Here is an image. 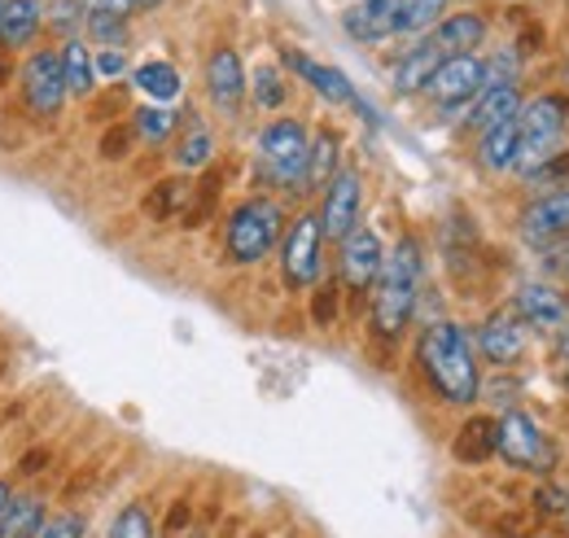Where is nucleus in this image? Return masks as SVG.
Returning <instances> with one entry per match:
<instances>
[{
    "label": "nucleus",
    "instance_id": "f704fd0d",
    "mask_svg": "<svg viewBox=\"0 0 569 538\" xmlns=\"http://www.w3.org/2000/svg\"><path fill=\"white\" fill-rule=\"evenodd\" d=\"M311 320L320 325V329H329L333 320H342V285H316L311 289Z\"/></svg>",
    "mask_w": 569,
    "mask_h": 538
},
{
    "label": "nucleus",
    "instance_id": "bb28decb",
    "mask_svg": "<svg viewBox=\"0 0 569 538\" xmlns=\"http://www.w3.org/2000/svg\"><path fill=\"white\" fill-rule=\"evenodd\" d=\"M451 0H395V31L399 36H426L447 18Z\"/></svg>",
    "mask_w": 569,
    "mask_h": 538
},
{
    "label": "nucleus",
    "instance_id": "c03bdc74",
    "mask_svg": "<svg viewBox=\"0 0 569 538\" xmlns=\"http://www.w3.org/2000/svg\"><path fill=\"white\" fill-rule=\"evenodd\" d=\"M9 499H13V486H9V481H0V512L9 508Z\"/></svg>",
    "mask_w": 569,
    "mask_h": 538
},
{
    "label": "nucleus",
    "instance_id": "37998d69",
    "mask_svg": "<svg viewBox=\"0 0 569 538\" xmlns=\"http://www.w3.org/2000/svg\"><path fill=\"white\" fill-rule=\"evenodd\" d=\"M40 469H44V451H31V456L22 460V469H18V472H40Z\"/></svg>",
    "mask_w": 569,
    "mask_h": 538
},
{
    "label": "nucleus",
    "instance_id": "3c124183",
    "mask_svg": "<svg viewBox=\"0 0 569 538\" xmlns=\"http://www.w3.org/2000/svg\"><path fill=\"white\" fill-rule=\"evenodd\" d=\"M566 74H569V67H566Z\"/></svg>",
    "mask_w": 569,
    "mask_h": 538
},
{
    "label": "nucleus",
    "instance_id": "09e8293b",
    "mask_svg": "<svg viewBox=\"0 0 569 538\" xmlns=\"http://www.w3.org/2000/svg\"><path fill=\"white\" fill-rule=\"evenodd\" d=\"M189 538H202V535H189Z\"/></svg>",
    "mask_w": 569,
    "mask_h": 538
},
{
    "label": "nucleus",
    "instance_id": "412c9836",
    "mask_svg": "<svg viewBox=\"0 0 569 538\" xmlns=\"http://www.w3.org/2000/svg\"><path fill=\"white\" fill-rule=\"evenodd\" d=\"M521 88L517 83H499V88H482L478 92V101H473V114H469V128L482 136L499 128V123H508V119H517L521 114Z\"/></svg>",
    "mask_w": 569,
    "mask_h": 538
},
{
    "label": "nucleus",
    "instance_id": "9d476101",
    "mask_svg": "<svg viewBox=\"0 0 569 538\" xmlns=\"http://www.w3.org/2000/svg\"><path fill=\"white\" fill-rule=\"evenodd\" d=\"M359 210H363V185H359L356 167H338V176L325 185V198H320V228H325V241H342L359 228Z\"/></svg>",
    "mask_w": 569,
    "mask_h": 538
},
{
    "label": "nucleus",
    "instance_id": "4468645a",
    "mask_svg": "<svg viewBox=\"0 0 569 538\" xmlns=\"http://www.w3.org/2000/svg\"><path fill=\"white\" fill-rule=\"evenodd\" d=\"M521 237L530 241V246H557L561 237H569V180L566 185H557V189H548L539 202L526 206V215H521Z\"/></svg>",
    "mask_w": 569,
    "mask_h": 538
},
{
    "label": "nucleus",
    "instance_id": "0eeeda50",
    "mask_svg": "<svg viewBox=\"0 0 569 538\" xmlns=\"http://www.w3.org/2000/svg\"><path fill=\"white\" fill-rule=\"evenodd\" d=\"M499 456L521 472H552L557 469V447L548 442V434L535 425V416L508 407L499 416Z\"/></svg>",
    "mask_w": 569,
    "mask_h": 538
},
{
    "label": "nucleus",
    "instance_id": "b1692460",
    "mask_svg": "<svg viewBox=\"0 0 569 538\" xmlns=\"http://www.w3.org/2000/svg\"><path fill=\"white\" fill-rule=\"evenodd\" d=\"M180 128H184V114L176 106H162V101H149L132 114V132L141 136L144 145H167Z\"/></svg>",
    "mask_w": 569,
    "mask_h": 538
},
{
    "label": "nucleus",
    "instance_id": "c756f323",
    "mask_svg": "<svg viewBox=\"0 0 569 538\" xmlns=\"http://www.w3.org/2000/svg\"><path fill=\"white\" fill-rule=\"evenodd\" d=\"M137 88H141L149 101H162V106H171V101L180 97L184 79H180V70L171 67V62H144V67L137 70Z\"/></svg>",
    "mask_w": 569,
    "mask_h": 538
},
{
    "label": "nucleus",
    "instance_id": "c85d7f7f",
    "mask_svg": "<svg viewBox=\"0 0 569 538\" xmlns=\"http://www.w3.org/2000/svg\"><path fill=\"white\" fill-rule=\"evenodd\" d=\"M211 158H214L211 128H207L202 119H184V136H180V145H176V162H180L184 171H202Z\"/></svg>",
    "mask_w": 569,
    "mask_h": 538
},
{
    "label": "nucleus",
    "instance_id": "8fccbe9b",
    "mask_svg": "<svg viewBox=\"0 0 569 538\" xmlns=\"http://www.w3.org/2000/svg\"><path fill=\"white\" fill-rule=\"evenodd\" d=\"M0 9H4V0H0Z\"/></svg>",
    "mask_w": 569,
    "mask_h": 538
},
{
    "label": "nucleus",
    "instance_id": "ddd939ff",
    "mask_svg": "<svg viewBox=\"0 0 569 538\" xmlns=\"http://www.w3.org/2000/svg\"><path fill=\"white\" fill-rule=\"evenodd\" d=\"M246 92H250V74L241 67V53L219 44L211 58H207V97L219 114L237 119L241 106H246Z\"/></svg>",
    "mask_w": 569,
    "mask_h": 538
},
{
    "label": "nucleus",
    "instance_id": "4c0bfd02",
    "mask_svg": "<svg viewBox=\"0 0 569 538\" xmlns=\"http://www.w3.org/2000/svg\"><path fill=\"white\" fill-rule=\"evenodd\" d=\"M552 180H569V149H561V153H552L526 185H552Z\"/></svg>",
    "mask_w": 569,
    "mask_h": 538
},
{
    "label": "nucleus",
    "instance_id": "e433bc0d",
    "mask_svg": "<svg viewBox=\"0 0 569 538\" xmlns=\"http://www.w3.org/2000/svg\"><path fill=\"white\" fill-rule=\"evenodd\" d=\"M83 530H88V517L83 512H58V517L44 521L40 538H83Z\"/></svg>",
    "mask_w": 569,
    "mask_h": 538
},
{
    "label": "nucleus",
    "instance_id": "cd10ccee",
    "mask_svg": "<svg viewBox=\"0 0 569 538\" xmlns=\"http://www.w3.org/2000/svg\"><path fill=\"white\" fill-rule=\"evenodd\" d=\"M62 70H67L71 97H88V92L97 88V62H92L83 36H71V40H67V49H62Z\"/></svg>",
    "mask_w": 569,
    "mask_h": 538
},
{
    "label": "nucleus",
    "instance_id": "2eb2a0df",
    "mask_svg": "<svg viewBox=\"0 0 569 538\" xmlns=\"http://www.w3.org/2000/svg\"><path fill=\"white\" fill-rule=\"evenodd\" d=\"M526 341H530V325L517 316V311H496L487 325H482V337H478V350L487 363L496 368H512L521 355H526Z\"/></svg>",
    "mask_w": 569,
    "mask_h": 538
},
{
    "label": "nucleus",
    "instance_id": "79ce46f5",
    "mask_svg": "<svg viewBox=\"0 0 569 538\" xmlns=\"http://www.w3.org/2000/svg\"><path fill=\"white\" fill-rule=\"evenodd\" d=\"M184 526H189V504L180 499V504H176V508L167 512V521H162V530H167V535H184Z\"/></svg>",
    "mask_w": 569,
    "mask_h": 538
},
{
    "label": "nucleus",
    "instance_id": "5701e85b",
    "mask_svg": "<svg viewBox=\"0 0 569 538\" xmlns=\"http://www.w3.org/2000/svg\"><path fill=\"white\" fill-rule=\"evenodd\" d=\"M338 167H342V140L333 128H320V132L311 136V162H307V189H320L325 193V185L338 176Z\"/></svg>",
    "mask_w": 569,
    "mask_h": 538
},
{
    "label": "nucleus",
    "instance_id": "9b49d317",
    "mask_svg": "<svg viewBox=\"0 0 569 538\" xmlns=\"http://www.w3.org/2000/svg\"><path fill=\"white\" fill-rule=\"evenodd\" d=\"M512 311L543 333H566L569 329V293L552 280H521L512 293Z\"/></svg>",
    "mask_w": 569,
    "mask_h": 538
},
{
    "label": "nucleus",
    "instance_id": "a19ab883",
    "mask_svg": "<svg viewBox=\"0 0 569 538\" xmlns=\"http://www.w3.org/2000/svg\"><path fill=\"white\" fill-rule=\"evenodd\" d=\"M83 9L88 13H119V18H128L137 9V0H83Z\"/></svg>",
    "mask_w": 569,
    "mask_h": 538
},
{
    "label": "nucleus",
    "instance_id": "a18cd8bd",
    "mask_svg": "<svg viewBox=\"0 0 569 538\" xmlns=\"http://www.w3.org/2000/svg\"><path fill=\"white\" fill-rule=\"evenodd\" d=\"M561 359H566V363H569V329H566V333H561Z\"/></svg>",
    "mask_w": 569,
    "mask_h": 538
},
{
    "label": "nucleus",
    "instance_id": "49530a36",
    "mask_svg": "<svg viewBox=\"0 0 569 538\" xmlns=\"http://www.w3.org/2000/svg\"><path fill=\"white\" fill-rule=\"evenodd\" d=\"M162 0H137V9H158Z\"/></svg>",
    "mask_w": 569,
    "mask_h": 538
},
{
    "label": "nucleus",
    "instance_id": "20e7f679",
    "mask_svg": "<svg viewBox=\"0 0 569 538\" xmlns=\"http://www.w3.org/2000/svg\"><path fill=\"white\" fill-rule=\"evenodd\" d=\"M566 136H569L566 92H543V97L526 101L521 106V119H517V162H512V171L530 180L552 153L566 149Z\"/></svg>",
    "mask_w": 569,
    "mask_h": 538
},
{
    "label": "nucleus",
    "instance_id": "4be33fe9",
    "mask_svg": "<svg viewBox=\"0 0 569 538\" xmlns=\"http://www.w3.org/2000/svg\"><path fill=\"white\" fill-rule=\"evenodd\" d=\"M44 27L40 0H4L0 9V49H27Z\"/></svg>",
    "mask_w": 569,
    "mask_h": 538
},
{
    "label": "nucleus",
    "instance_id": "6e6552de",
    "mask_svg": "<svg viewBox=\"0 0 569 538\" xmlns=\"http://www.w3.org/2000/svg\"><path fill=\"white\" fill-rule=\"evenodd\" d=\"M18 83H22L27 110L40 114V119H58L62 106H67V97H71L67 70H62V53H53V49H36L22 62V70H18Z\"/></svg>",
    "mask_w": 569,
    "mask_h": 538
},
{
    "label": "nucleus",
    "instance_id": "a878e982",
    "mask_svg": "<svg viewBox=\"0 0 569 538\" xmlns=\"http://www.w3.org/2000/svg\"><path fill=\"white\" fill-rule=\"evenodd\" d=\"M517 119H508V123H499L491 132H482V140H478V162L487 171H496V176L512 171V162H517Z\"/></svg>",
    "mask_w": 569,
    "mask_h": 538
},
{
    "label": "nucleus",
    "instance_id": "de8ad7c7",
    "mask_svg": "<svg viewBox=\"0 0 569 538\" xmlns=\"http://www.w3.org/2000/svg\"><path fill=\"white\" fill-rule=\"evenodd\" d=\"M566 390H569V372H566Z\"/></svg>",
    "mask_w": 569,
    "mask_h": 538
},
{
    "label": "nucleus",
    "instance_id": "393cba45",
    "mask_svg": "<svg viewBox=\"0 0 569 538\" xmlns=\"http://www.w3.org/2000/svg\"><path fill=\"white\" fill-rule=\"evenodd\" d=\"M44 504L31 495H13L9 508L0 512V538H40L44 530Z\"/></svg>",
    "mask_w": 569,
    "mask_h": 538
},
{
    "label": "nucleus",
    "instance_id": "f03ea898",
    "mask_svg": "<svg viewBox=\"0 0 569 538\" xmlns=\"http://www.w3.org/2000/svg\"><path fill=\"white\" fill-rule=\"evenodd\" d=\"M417 293H421V246H417V237H403L386 255L381 276L372 285V333L381 341L403 337L412 311H417Z\"/></svg>",
    "mask_w": 569,
    "mask_h": 538
},
{
    "label": "nucleus",
    "instance_id": "58836bf2",
    "mask_svg": "<svg viewBox=\"0 0 569 538\" xmlns=\"http://www.w3.org/2000/svg\"><path fill=\"white\" fill-rule=\"evenodd\" d=\"M92 62H97V79H119V74H128V58H123V49H101Z\"/></svg>",
    "mask_w": 569,
    "mask_h": 538
},
{
    "label": "nucleus",
    "instance_id": "a211bd4d",
    "mask_svg": "<svg viewBox=\"0 0 569 538\" xmlns=\"http://www.w3.org/2000/svg\"><path fill=\"white\" fill-rule=\"evenodd\" d=\"M342 27L356 44H386L395 40V0H356L342 13Z\"/></svg>",
    "mask_w": 569,
    "mask_h": 538
},
{
    "label": "nucleus",
    "instance_id": "ea45409f",
    "mask_svg": "<svg viewBox=\"0 0 569 538\" xmlns=\"http://www.w3.org/2000/svg\"><path fill=\"white\" fill-rule=\"evenodd\" d=\"M132 136H137L132 128H114V132H106V145H101V153H106V158H123Z\"/></svg>",
    "mask_w": 569,
    "mask_h": 538
},
{
    "label": "nucleus",
    "instance_id": "2f4dec72",
    "mask_svg": "<svg viewBox=\"0 0 569 538\" xmlns=\"http://www.w3.org/2000/svg\"><path fill=\"white\" fill-rule=\"evenodd\" d=\"M250 97L259 110H281L284 106V74L277 67H259L250 74Z\"/></svg>",
    "mask_w": 569,
    "mask_h": 538
},
{
    "label": "nucleus",
    "instance_id": "f8f14e48",
    "mask_svg": "<svg viewBox=\"0 0 569 538\" xmlns=\"http://www.w3.org/2000/svg\"><path fill=\"white\" fill-rule=\"evenodd\" d=\"M338 276L351 293H372L377 276H381V263H386V246L372 228H356L351 237L338 241Z\"/></svg>",
    "mask_w": 569,
    "mask_h": 538
},
{
    "label": "nucleus",
    "instance_id": "aec40b11",
    "mask_svg": "<svg viewBox=\"0 0 569 538\" xmlns=\"http://www.w3.org/2000/svg\"><path fill=\"white\" fill-rule=\"evenodd\" d=\"M438 62H442V53L429 44V36L426 40H417V44L390 67V88H395L399 97H417V92H426L429 74L438 70Z\"/></svg>",
    "mask_w": 569,
    "mask_h": 538
},
{
    "label": "nucleus",
    "instance_id": "7ed1b4c3",
    "mask_svg": "<svg viewBox=\"0 0 569 538\" xmlns=\"http://www.w3.org/2000/svg\"><path fill=\"white\" fill-rule=\"evenodd\" d=\"M284 237V210L277 198H246L228 210L223 223V259L237 268L263 263L272 250H281Z\"/></svg>",
    "mask_w": 569,
    "mask_h": 538
},
{
    "label": "nucleus",
    "instance_id": "6ab92c4d",
    "mask_svg": "<svg viewBox=\"0 0 569 538\" xmlns=\"http://www.w3.org/2000/svg\"><path fill=\"white\" fill-rule=\"evenodd\" d=\"M451 456H456V465H487V460H496L499 456V420L496 416H469L460 429H456V438H451Z\"/></svg>",
    "mask_w": 569,
    "mask_h": 538
},
{
    "label": "nucleus",
    "instance_id": "39448f33",
    "mask_svg": "<svg viewBox=\"0 0 569 538\" xmlns=\"http://www.w3.org/2000/svg\"><path fill=\"white\" fill-rule=\"evenodd\" d=\"M307 162H311V136L298 119H272L259 132V180L272 189H307Z\"/></svg>",
    "mask_w": 569,
    "mask_h": 538
},
{
    "label": "nucleus",
    "instance_id": "1a4fd4ad",
    "mask_svg": "<svg viewBox=\"0 0 569 538\" xmlns=\"http://www.w3.org/2000/svg\"><path fill=\"white\" fill-rule=\"evenodd\" d=\"M482 88H487V62L478 53H460V58H442L438 62V70L429 74L426 83V97L442 114H451V110L478 101Z\"/></svg>",
    "mask_w": 569,
    "mask_h": 538
},
{
    "label": "nucleus",
    "instance_id": "423d86ee",
    "mask_svg": "<svg viewBox=\"0 0 569 538\" xmlns=\"http://www.w3.org/2000/svg\"><path fill=\"white\" fill-rule=\"evenodd\" d=\"M325 268V228L320 215H298L281 237V276L289 289H316Z\"/></svg>",
    "mask_w": 569,
    "mask_h": 538
},
{
    "label": "nucleus",
    "instance_id": "c9c22d12",
    "mask_svg": "<svg viewBox=\"0 0 569 538\" xmlns=\"http://www.w3.org/2000/svg\"><path fill=\"white\" fill-rule=\"evenodd\" d=\"M535 512L539 517H569V490L561 481H543L535 490Z\"/></svg>",
    "mask_w": 569,
    "mask_h": 538
},
{
    "label": "nucleus",
    "instance_id": "473e14b6",
    "mask_svg": "<svg viewBox=\"0 0 569 538\" xmlns=\"http://www.w3.org/2000/svg\"><path fill=\"white\" fill-rule=\"evenodd\" d=\"M184 180H162L149 198H144V215L149 219H171V215H180L184 210Z\"/></svg>",
    "mask_w": 569,
    "mask_h": 538
},
{
    "label": "nucleus",
    "instance_id": "dca6fc26",
    "mask_svg": "<svg viewBox=\"0 0 569 538\" xmlns=\"http://www.w3.org/2000/svg\"><path fill=\"white\" fill-rule=\"evenodd\" d=\"M429 44L442 53V58H460V53H478V44L487 40V18L473 13V9H460V13H447L433 31H426Z\"/></svg>",
    "mask_w": 569,
    "mask_h": 538
},
{
    "label": "nucleus",
    "instance_id": "72a5a7b5",
    "mask_svg": "<svg viewBox=\"0 0 569 538\" xmlns=\"http://www.w3.org/2000/svg\"><path fill=\"white\" fill-rule=\"evenodd\" d=\"M106 538H153V517L144 504H128L114 521H110V535Z\"/></svg>",
    "mask_w": 569,
    "mask_h": 538
},
{
    "label": "nucleus",
    "instance_id": "f257e3e1",
    "mask_svg": "<svg viewBox=\"0 0 569 538\" xmlns=\"http://www.w3.org/2000/svg\"><path fill=\"white\" fill-rule=\"evenodd\" d=\"M417 368L433 390V399L447 407H473L482 399V368L473 355V341L460 325L433 320L417 337Z\"/></svg>",
    "mask_w": 569,
    "mask_h": 538
},
{
    "label": "nucleus",
    "instance_id": "7c9ffc66",
    "mask_svg": "<svg viewBox=\"0 0 569 538\" xmlns=\"http://www.w3.org/2000/svg\"><path fill=\"white\" fill-rule=\"evenodd\" d=\"M83 31L101 49H123L128 44V18H119V13H88L83 18Z\"/></svg>",
    "mask_w": 569,
    "mask_h": 538
},
{
    "label": "nucleus",
    "instance_id": "f3484780",
    "mask_svg": "<svg viewBox=\"0 0 569 538\" xmlns=\"http://www.w3.org/2000/svg\"><path fill=\"white\" fill-rule=\"evenodd\" d=\"M284 67L289 70H298L329 106H351V110H363V101H359V92H356V83L342 74V70H333V67H320V62H311L307 53H293V49H284Z\"/></svg>",
    "mask_w": 569,
    "mask_h": 538
}]
</instances>
